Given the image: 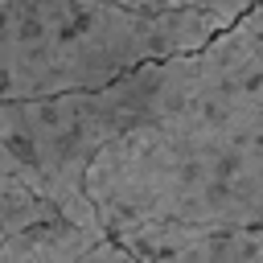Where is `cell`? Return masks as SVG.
<instances>
[{
    "label": "cell",
    "instance_id": "cell-7",
    "mask_svg": "<svg viewBox=\"0 0 263 263\" xmlns=\"http://www.w3.org/2000/svg\"><path fill=\"white\" fill-rule=\"evenodd\" d=\"M238 21H242V25H251V29H255V33H263V0H259V4H255V8H247V12H242V16H238Z\"/></svg>",
    "mask_w": 263,
    "mask_h": 263
},
{
    "label": "cell",
    "instance_id": "cell-4",
    "mask_svg": "<svg viewBox=\"0 0 263 263\" xmlns=\"http://www.w3.org/2000/svg\"><path fill=\"white\" fill-rule=\"evenodd\" d=\"M132 259H177V263H263V226H201L173 218H144L115 226Z\"/></svg>",
    "mask_w": 263,
    "mask_h": 263
},
{
    "label": "cell",
    "instance_id": "cell-6",
    "mask_svg": "<svg viewBox=\"0 0 263 263\" xmlns=\"http://www.w3.org/2000/svg\"><path fill=\"white\" fill-rule=\"evenodd\" d=\"M49 214H58V205H53L49 197H41L33 185H25V181L12 177V173H0V247H4L16 230H25L29 222L49 218Z\"/></svg>",
    "mask_w": 263,
    "mask_h": 263
},
{
    "label": "cell",
    "instance_id": "cell-3",
    "mask_svg": "<svg viewBox=\"0 0 263 263\" xmlns=\"http://www.w3.org/2000/svg\"><path fill=\"white\" fill-rule=\"evenodd\" d=\"M181 78V53L148 58L127 74L90 86V90H62L41 99H0V140L16 148L29 168V185L49 197L70 222L86 230H103L82 173L90 156L111 144L119 132L152 115Z\"/></svg>",
    "mask_w": 263,
    "mask_h": 263
},
{
    "label": "cell",
    "instance_id": "cell-2",
    "mask_svg": "<svg viewBox=\"0 0 263 263\" xmlns=\"http://www.w3.org/2000/svg\"><path fill=\"white\" fill-rule=\"evenodd\" d=\"M218 33L201 8L140 12L107 0H0V99L103 86L148 58L189 53Z\"/></svg>",
    "mask_w": 263,
    "mask_h": 263
},
{
    "label": "cell",
    "instance_id": "cell-1",
    "mask_svg": "<svg viewBox=\"0 0 263 263\" xmlns=\"http://www.w3.org/2000/svg\"><path fill=\"white\" fill-rule=\"evenodd\" d=\"M82 189L107 234L144 218L263 226V33L234 21L181 53L173 95L90 156Z\"/></svg>",
    "mask_w": 263,
    "mask_h": 263
},
{
    "label": "cell",
    "instance_id": "cell-5",
    "mask_svg": "<svg viewBox=\"0 0 263 263\" xmlns=\"http://www.w3.org/2000/svg\"><path fill=\"white\" fill-rule=\"evenodd\" d=\"M99 230H86L78 222H70L62 210L49 218L29 222L25 230H16L4 247H0V263H82L90 242H99Z\"/></svg>",
    "mask_w": 263,
    "mask_h": 263
}]
</instances>
